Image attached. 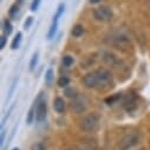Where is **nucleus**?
Masks as SVG:
<instances>
[{
	"label": "nucleus",
	"instance_id": "nucleus-1",
	"mask_svg": "<svg viewBox=\"0 0 150 150\" xmlns=\"http://www.w3.org/2000/svg\"><path fill=\"white\" fill-rule=\"evenodd\" d=\"M99 124H100V116L98 114H96V112H93V114H89L82 118V121L79 123V128L84 132L91 134V132H96L98 130Z\"/></svg>",
	"mask_w": 150,
	"mask_h": 150
},
{
	"label": "nucleus",
	"instance_id": "nucleus-2",
	"mask_svg": "<svg viewBox=\"0 0 150 150\" xmlns=\"http://www.w3.org/2000/svg\"><path fill=\"white\" fill-rule=\"evenodd\" d=\"M96 77V89H104L110 88L112 85V74L109 70L100 67L93 71Z\"/></svg>",
	"mask_w": 150,
	"mask_h": 150
},
{
	"label": "nucleus",
	"instance_id": "nucleus-3",
	"mask_svg": "<svg viewBox=\"0 0 150 150\" xmlns=\"http://www.w3.org/2000/svg\"><path fill=\"white\" fill-rule=\"evenodd\" d=\"M138 139H139V136L135 132H131V134H128L125 135L118 143V148L121 150H129L131 149L132 146H135L137 143H138Z\"/></svg>",
	"mask_w": 150,
	"mask_h": 150
},
{
	"label": "nucleus",
	"instance_id": "nucleus-4",
	"mask_svg": "<svg viewBox=\"0 0 150 150\" xmlns=\"http://www.w3.org/2000/svg\"><path fill=\"white\" fill-rule=\"evenodd\" d=\"M35 121L38 123H42L45 121L46 118V114H47V109H46V103L45 100H42V95L35 99Z\"/></svg>",
	"mask_w": 150,
	"mask_h": 150
},
{
	"label": "nucleus",
	"instance_id": "nucleus-5",
	"mask_svg": "<svg viewBox=\"0 0 150 150\" xmlns=\"http://www.w3.org/2000/svg\"><path fill=\"white\" fill-rule=\"evenodd\" d=\"M93 17L98 21H109L112 18V11L108 6H100V7L95 8Z\"/></svg>",
	"mask_w": 150,
	"mask_h": 150
},
{
	"label": "nucleus",
	"instance_id": "nucleus-6",
	"mask_svg": "<svg viewBox=\"0 0 150 150\" xmlns=\"http://www.w3.org/2000/svg\"><path fill=\"white\" fill-rule=\"evenodd\" d=\"M88 105H86V99L84 97H79L77 96L76 98L73 99V103H72V110L76 112V114H82L86 110Z\"/></svg>",
	"mask_w": 150,
	"mask_h": 150
},
{
	"label": "nucleus",
	"instance_id": "nucleus-7",
	"mask_svg": "<svg viewBox=\"0 0 150 150\" xmlns=\"http://www.w3.org/2000/svg\"><path fill=\"white\" fill-rule=\"evenodd\" d=\"M123 106L125 108V110L128 112H132L136 108H137V98L135 95H128L124 99Z\"/></svg>",
	"mask_w": 150,
	"mask_h": 150
},
{
	"label": "nucleus",
	"instance_id": "nucleus-8",
	"mask_svg": "<svg viewBox=\"0 0 150 150\" xmlns=\"http://www.w3.org/2000/svg\"><path fill=\"white\" fill-rule=\"evenodd\" d=\"M53 109L56 110V112L58 114H63L65 111V102L63 98L60 97H57L54 100H53Z\"/></svg>",
	"mask_w": 150,
	"mask_h": 150
},
{
	"label": "nucleus",
	"instance_id": "nucleus-9",
	"mask_svg": "<svg viewBox=\"0 0 150 150\" xmlns=\"http://www.w3.org/2000/svg\"><path fill=\"white\" fill-rule=\"evenodd\" d=\"M129 44H130L129 39L124 35H118V37H116V38H114V45H116L118 47H121V46L124 47V46H128Z\"/></svg>",
	"mask_w": 150,
	"mask_h": 150
},
{
	"label": "nucleus",
	"instance_id": "nucleus-10",
	"mask_svg": "<svg viewBox=\"0 0 150 150\" xmlns=\"http://www.w3.org/2000/svg\"><path fill=\"white\" fill-rule=\"evenodd\" d=\"M58 20H59V19L53 18L52 25H51V27H50V30H49V33H47V39H52L53 37H54V34H56V32H57V27H58Z\"/></svg>",
	"mask_w": 150,
	"mask_h": 150
},
{
	"label": "nucleus",
	"instance_id": "nucleus-11",
	"mask_svg": "<svg viewBox=\"0 0 150 150\" xmlns=\"http://www.w3.org/2000/svg\"><path fill=\"white\" fill-rule=\"evenodd\" d=\"M83 33H84V27L82 25H74L73 28H72V31H71V34L73 37H76V38L81 37Z\"/></svg>",
	"mask_w": 150,
	"mask_h": 150
},
{
	"label": "nucleus",
	"instance_id": "nucleus-12",
	"mask_svg": "<svg viewBox=\"0 0 150 150\" xmlns=\"http://www.w3.org/2000/svg\"><path fill=\"white\" fill-rule=\"evenodd\" d=\"M3 31H4L5 35H10L12 33L13 27H12V24H11L10 20H7V19L4 20V23H3Z\"/></svg>",
	"mask_w": 150,
	"mask_h": 150
},
{
	"label": "nucleus",
	"instance_id": "nucleus-13",
	"mask_svg": "<svg viewBox=\"0 0 150 150\" xmlns=\"http://www.w3.org/2000/svg\"><path fill=\"white\" fill-rule=\"evenodd\" d=\"M53 79H54V72H53L52 69H49L46 71V73H45V83L47 85H51L52 82H53Z\"/></svg>",
	"mask_w": 150,
	"mask_h": 150
},
{
	"label": "nucleus",
	"instance_id": "nucleus-14",
	"mask_svg": "<svg viewBox=\"0 0 150 150\" xmlns=\"http://www.w3.org/2000/svg\"><path fill=\"white\" fill-rule=\"evenodd\" d=\"M20 42H21V33H20V32H18V33H17V35L14 37L13 42H12V45H11L12 50H17V49L19 47V45H20Z\"/></svg>",
	"mask_w": 150,
	"mask_h": 150
},
{
	"label": "nucleus",
	"instance_id": "nucleus-15",
	"mask_svg": "<svg viewBox=\"0 0 150 150\" xmlns=\"http://www.w3.org/2000/svg\"><path fill=\"white\" fill-rule=\"evenodd\" d=\"M57 84H58L59 88H66V86L70 84V79H69L66 76H63V77H60V78L58 79Z\"/></svg>",
	"mask_w": 150,
	"mask_h": 150
},
{
	"label": "nucleus",
	"instance_id": "nucleus-16",
	"mask_svg": "<svg viewBox=\"0 0 150 150\" xmlns=\"http://www.w3.org/2000/svg\"><path fill=\"white\" fill-rule=\"evenodd\" d=\"M73 64V58L71 56H64L63 57V65L65 67H70Z\"/></svg>",
	"mask_w": 150,
	"mask_h": 150
},
{
	"label": "nucleus",
	"instance_id": "nucleus-17",
	"mask_svg": "<svg viewBox=\"0 0 150 150\" xmlns=\"http://www.w3.org/2000/svg\"><path fill=\"white\" fill-rule=\"evenodd\" d=\"M18 12H19V5H13L12 7H11V10H10V17L11 18H17V14H18Z\"/></svg>",
	"mask_w": 150,
	"mask_h": 150
},
{
	"label": "nucleus",
	"instance_id": "nucleus-18",
	"mask_svg": "<svg viewBox=\"0 0 150 150\" xmlns=\"http://www.w3.org/2000/svg\"><path fill=\"white\" fill-rule=\"evenodd\" d=\"M37 63H38V53L35 52V53L33 54V57H32L31 62H30V70H33V69L35 67Z\"/></svg>",
	"mask_w": 150,
	"mask_h": 150
},
{
	"label": "nucleus",
	"instance_id": "nucleus-19",
	"mask_svg": "<svg viewBox=\"0 0 150 150\" xmlns=\"http://www.w3.org/2000/svg\"><path fill=\"white\" fill-rule=\"evenodd\" d=\"M64 10H65V5H64V4H60V5L58 6V8H57V13H56L54 18H56V19H59V18L62 17V14L64 13Z\"/></svg>",
	"mask_w": 150,
	"mask_h": 150
},
{
	"label": "nucleus",
	"instance_id": "nucleus-20",
	"mask_svg": "<svg viewBox=\"0 0 150 150\" xmlns=\"http://www.w3.org/2000/svg\"><path fill=\"white\" fill-rule=\"evenodd\" d=\"M121 97H122V96H121V93H117V95L112 96V97H110V98H106V99H105V102H106L108 104H114V103H115L116 100H118Z\"/></svg>",
	"mask_w": 150,
	"mask_h": 150
},
{
	"label": "nucleus",
	"instance_id": "nucleus-21",
	"mask_svg": "<svg viewBox=\"0 0 150 150\" xmlns=\"http://www.w3.org/2000/svg\"><path fill=\"white\" fill-rule=\"evenodd\" d=\"M34 117H35V114H34V106H32V108H31V110L28 111V116H27V123H28V124H31Z\"/></svg>",
	"mask_w": 150,
	"mask_h": 150
},
{
	"label": "nucleus",
	"instance_id": "nucleus-22",
	"mask_svg": "<svg viewBox=\"0 0 150 150\" xmlns=\"http://www.w3.org/2000/svg\"><path fill=\"white\" fill-rule=\"evenodd\" d=\"M39 5H40V0H33L32 4H31V11L32 12H35L37 10H38Z\"/></svg>",
	"mask_w": 150,
	"mask_h": 150
},
{
	"label": "nucleus",
	"instance_id": "nucleus-23",
	"mask_svg": "<svg viewBox=\"0 0 150 150\" xmlns=\"http://www.w3.org/2000/svg\"><path fill=\"white\" fill-rule=\"evenodd\" d=\"M65 95H66L67 97H70V98H76V97H77L76 91H74L73 89H67V90H65Z\"/></svg>",
	"mask_w": 150,
	"mask_h": 150
},
{
	"label": "nucleus",
	"instance_id": "nucleus-24",
	"mask_svg": "<svg viewBox=\"0 0 150 150\" xmlns=\"http://www.w3.org/2000/svg\"><path fill=\"white\" fill-rule=\"evenodd\" d=\"M32 150H45V146L43 145V143H35L32 145Z\"/></svg>",
	"mask_w": 150,
	"mask_h": 150
},
{
	"label": "nucleus",
	"instance_id": "nucleus-25",
	"mask_svg": "<svg viewBox=\"0 0 150 150\" xmlns=\"http://www.w3.org/2000/svg\"><path fill=\"white\" fill-rule=\"evenodd\" d=\"M0 39H1V43H0V49H4L5 45H6V42H7L6 35H1V37H0Z\"/></svg>",
	"mask_w": 150,
	"mask_h": 150
},
{
	"label": "nucleus",
	"instance_id": "nucleus-26",
	"mask_svg": "<svg viewBox=\"0 0 150 150\" xmlns=\"http://www.w3.org/2000/svg\"><path fill=\"white\" fill-rule=\"evenodd\" d=\"M32 21H33V18L32 17H30V18H27V21L24 24V27L25 28H28L30 26H31V24H32Z\"/></svg>",
	"mask_w": 150,
	"mask_h": 150
},
{
	"label": "nucleus",
	"instance_id": "nucleus-27",
	"mask_svg": "<svg viewBox=\"0 0 150 150\" xmlns=\"http://www.w3.org/2000/svg\"><path fill=\"white\" fill-rule=\"evenodd\" d=\"M5 135H6V131L3 129V130H1V138H0V143H1V144L4 143V139H5Z\"/></svg>",
	"mask_w": 150,
	"mask_h": 150
},
{
	"label": "nucleus",
	"instance_id": "nucleus-28",
	"mask_svg": "<svg viewBox=\"0 0 150 150\" xmlns=\"http://www.w3.org/2000/svg\"><path fill=\"white\" fill-rule=\"evenodd\" d=\"M100 0H90V3H92V4H96V3H99Z\"/></svg>",
	"mask_w": 150,
	"mask_h": 150
},
{
	"label": "nucleus",
	"instance_id": "nucleus-29",
	"mask_svg": "<svg viewBox=\"0 0 150 150\" xmlns=\"http://www.w3.org/2000/svg\"><path fill=\"white\" fill-rule=\"evenodd\" d=\"M25 3V0H18V5H21Z\"/></svg>",
	"mask_w": 150,
	"mask_h": 150
},
{
	"label": "nucleus",
	"instance_id": "nucleus-30",
	"mask_svg": "<svg viewBox=\"0 0 150 150\" xmlns=\"http://www.w3.org/2000/svg\"><path fill=\"white\" fill-rule=\"evenodd\" d=\"M13 150H19V149H18V148H14V149H13Z\"/></svg>",
	"mask_w": 150,
	"mask_h": 150
},
{
	"label": "nucleus",
	"instance_id": "nucleus-31",
	"mask_svg": "<svg viewBox=\"0 0 150 150\" xmlns=\"http://www.w3.org/2000/svg\"><path fill=\"white\" fill-rule=\"evenodd\" d=\"M64 150H72V149H64Z\"/></svg>",
	"mask_w": 150,
	"mask_h": 150
}]
</instances>
